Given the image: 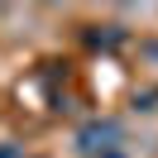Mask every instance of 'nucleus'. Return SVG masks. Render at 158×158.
Segmentation results:
<instances>
[{
	"mask_svg": "<svg viewBox=\"0 0 158 158\" xmlns=\"http://www.w3.org/2000/svg\"><path fill=\"white\" fill-rule=\"evenodd\" d=\"M34 5H67V0H34Z\"/></svg>",
	"mask_w": 158,
	"mask_h": 158,
	"instance_id": "4",
	"label": "nucleus"
},
{
	"mask_svg": "<svg viewBox=\"0 0 158 158\" xmlns=\"http://www.w3.org/2000/svg\"><path fill=\"white\" fill-rule=\"evenodd\" d=\"M0 158H24V148L10 144V139H0Z\"/></svg>",
	"mask_w": 158,
	"mask_h": 158,
	"instance_id": "2",
	"label": "nucleus"
},
{
	"mask_svg": "<svg viewBox=\"0 0 158 158\" xmlns=\"http://www.w3.org/2000/svg\"><path fill=\"white\" fill-rule=\"evenodd\" d=\"M72 144H77L81 158L115 153V148H125V120H115V115H91V120H81V125H77Z\"/></svg>",
	"mask_w": 158,
	"mask_h": 158,
	"instance_id": "1",
	"label": "nucleus"
},
{
	"mask_svg": "<svg viewBox=\"0 0 158 158\" xmlns=\"http://www.w3.org/2000/svg\"><path fill=\"white\" fill-rule=\"evenodd\" d=\"M24 158H39V153H24Z\"/></svg>",
	"mask_w": 158,
	"mask_h": 158,
	"instance_id": "5",
	"label": "nucleus"
},
{
	"mask_svg": "<svg viewBox=\"0 0 158 158\" xmlns=\"http://www.w3.org/2000/svg\"><path fill=\"white\" fill-rule=\"evenodd\" d=\"M101 158H129V148H115V153H101Z\"/></svg>",
	"mask_w": 158,
	"mask_h": 158,
	"instance_id": "3",
	"label": "nucleus"
}]
</instances>
